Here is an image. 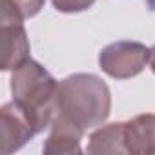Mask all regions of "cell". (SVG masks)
I'll return each instance as SVG.
<instances>
[{
  "instance_id": "1",
  "label": "cell",
  "mask_w": 155,
  "mask_h": 155,
  "mask_svg": "<svg viewBox=\"0 0 155 155\" xmlns=\"http://www.w3.org/2000/svg\"><path fill=\"white\" fill-rule=\"evenodd\" d=\"M111 110V93L106 82L91 73H75L57 86L55 115L81 130L101 126Z\"/></svg>"
},
{
  "instance_id": "2",
  "label": "cell",
  "mask_w": 155,
  "mask_h": 155,
  "mask_svg": "<svg viewBox=\"0 0 155 155\" xmlns=\"http://www.w3.org/2000/svg\"><path fill=\"white\" fill-rule=\"evenodd\" d=\"M58 82L51 73L35 60L24 62L11 75V93L13 99L29 108L48 128L55 115V95Z\"/></svg>"
},
{
  "instance_id": "3",
  "label": "cell",
  "mask_w": 155,
  "mask_h": 155,
  "mask_svg": "<svg viewBox=\"0 0 155 155\" xmlns=\"http://www.w3.org/2000/svg\"><path fill=\"white\" fill-rule=\"evenodd\" d=\"M0 38L4 71H15L29 60L31 46L24 29V17L9 0H0Z\"/></svg>"
},
{
  "instance_id": "4",
  "label": "cell",
  "mask_w": 155,
  "mask_h": 155,
  "mask_svg": "<svg viewBox=\"0 0 155 155\" xmlns=\"http://www.w3.org/2000/svg\"><path fill=\"white\" fill-rule=\"evenodd\" d=\"M2 124H0V135H2V153L9 155L20 150L28 140H31L37 133L44 130L42 120L33 113L29 108L20 104L18 101L6 102L0 110Z\"/></svg>"
},
{
  "instance_id": "5",
  "label": "cell",
  "mask_w": 155,
  "mask_h": 155,
  "mask_svg": "<svg viewBox=\"0 0 155 155\" xmlns=\"http://www.w3.org/2000/svg\"><path fill=\"white\" fill-rule=\"evenodd\" d=\"M150 62V49L140 42L119 40L106 46L99 55L101 69L111 79H131Z\"/></svg>"
},
{
  "instance_id": "6",
  "label": "cell",
  "mask_w": 155,
  "mask_h": 155,
  "mask_svg": "<svg viewBox=\"0 0 155 155\" xmlns=\"http://www.w3.org/2000/svg\"><path fill=\"white\" fill-rule=\"evenodd\" d=\"M124 142L131 155H155V115L142 113L126 120Z\"/></svg>"
},
{
  "instance_id": "7",
  "label": "cell",
  "mask_w": 155,
  "mask_h": 155,
  "mask_svg": "<svg viewBox=\"0 0 155 155\" xmlns=\"http://www.w3.org/2000/svg\"><path fill=\"white\" fill-rule=\"evenodd\" d=\"M49 137L44 142V153H82L81 140L84 130L60 117H53Z\"/></svg>"
},
{
  "instance_id": "8",
  "label": "cell",
  "mask_w": 155,
  "mask_h": 155,
  "mask_svg": "<svg viewBox=\"0 0 155 155\" xmlns=\"http://www.w3.org/2000/svg\"><path fill=\"white\" fill-rule=\"evenodd\" d=\"M88 153H128L124 142V122H111L93 131L86 148Z\"/></svg>"
},
{
  "instance_id": "9",
  "label": "cell",
  "mask_w": 155,
  "mask_h": 155,
  "mask_svg": "<svg viewBox=\"0 0 155 155\" xmlns=\"http://www.w3.org/2000/svg\"><path fill=\"white\" fill-rule=\"evenodd\" d=\"M57 11L60 13H81L90 9L95 0H51Z\"/></svg>"
},
{
  "instance_id": "10",
  "label": "cell",
  "mask_w": 155,
  "mask_h": 155,
  "mask_svg": "<svg viewBox=\"0 0 155 155\" xmlns=\"http://www.w3.org/2000/svg\"><path fill=\"white\" fill-rule=\"evenodd\" d=\"M9 2L15 6V9L26 20V18H31V17H35V15L40 13V9L46 4V0H9Z\"/></svg>"
},
{
  "instance_id": "11",
  "label": "cell",
  "mask_w": 155,
  "mask_h": 155,
  "mask_svg": "<svg viewBox=\"0 0 155 155\" xmlns=\"http://www.w3.org/2000/svg\"><path fill=\"white\" fill-rule=\"evenodd\" d=\"M148 64H150L151 71L155 73V46H153V48L150 49V62H148Z\"/></svg>"
}]
</instances>
